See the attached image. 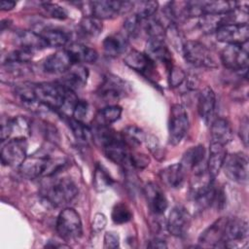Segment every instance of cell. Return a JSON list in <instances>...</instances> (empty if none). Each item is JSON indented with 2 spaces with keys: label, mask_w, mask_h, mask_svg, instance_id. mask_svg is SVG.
<instances>
[{
  "label": "cell",
  "mask_w": 249,
  "mask_h": 249,
  "mask_svg": "<svg viewBox=\"0 0 249 249\" xmlns=\"http://www.w3.org/2000/svg\"><path fill=\"white\" fill-rule=\"evenodd\" d=\"M50 158L51 156L48 153L41 151L26 157L18 167L19 173L27 179L45 177Z\"/></svg>",
  "instance_id": "cell-11"
},
{
  "label": "cell",
  "mask_w": 249,
  "mask_h": 249,
  "mask_svg": "<svg viewBox=\"0 0 249 249\" xmlns=\"http://www.w3.org/2000/svg\"><path fill=\"white\" fill-rule=\"evenodd\" d=\"M78 195L76 184L68 177L50 180L43 184L41 196L53 207H63L70 203Z\"/></svg>",
  "instance_id": "cell-1"
},
{
  "label": "cell",
  "mask_w": 249,
  "mask_h": 249,
  "mask_svg": "<svg viewBox=\"0 0 249 249\" xmlns=\"http://www.w3.org/2000/svg\"><path fill=\"white\" fill-rule=\"evenodd\" d=\"M34 90L39 104L54 110H60L69 91L60 83L36 84L34 85Z\"/></svg>",
  "instance_id": "cell-2"
},
{
  "label": "cell",
  "mask_w": 249,
  "mask_h": 249,
  "mask_svg": "<svg viewBox=\"0 0 249 249\" xmlns=\"http://www.w3.org/2000/svg\"><path fill=\"white\" fill-rule=\"evenodd\" d=\"M89 78V70L83 64H74L62 77L60 84L66 89L76 90L87 85Z\"/></svg>",
  "instance_id": "cell-21"
},
{
  "label": "cell",
  "mask_w": 249,
  "mask_h": 249,
  "mask_svg": "<svg viewBox=\"0 0 249 249\" xmlns=\"http://www.w3.org/2000/svg\"><path fill=\"white\" fill-rule=\"evenodd\" d=\"M91 16L98 19L114 18L122 14L129 12L134 3L129 1H93L89 3Z\"/></svg>",
  "instance_id": "cell-7"
},
{
  "label": "cell",
  "mask_w": 249,
  "mask_h": 249,
  "mask_svg": "<svg viewBox=\"0 0 249 249\" xmlns=\"http://www.w3.org/2000/svg\"><path fill=\"white\" fill-rule=\"evenodd\" d=\"M239 135L243 144L247 147L248 146V119L245 117L240 124L239 127Z\"/></svg>",
  "instance_id": "cell-50"
},
{
  "label": "cell",
  "mask_w": 249,
  "mask_h": 249,
  "mask_svg": "<svg viewBox=\"0 0 249 249\" xmlns=\"http://www.w3.org/2000/svg\"><path fill=\"white\" fill-rule=\"evenodd\" d=\"M70 129L72 130L73 135L80 142H88V140L92 136L91 129L88 127L83 122L77 121L73 118H70L68 121Z\"/></svg>",
  "instance_id": "cell-39"
},
{
  "label": "cell",
  "mask_w": 249,
  "mask_h": 249,
  "mask_svg": "<svg viewBox=\"0 0 249 249\" xmlns=\"http://www.w3.org/2000/svg\"><path fill=\"white\" fill-rule=\"evenodd\" d=\"M149 248H166L167 245L164 240L160 238H154L153 240L150 241V243L147 245Z\"/></svg>",
  "instance_id": "cell-51"
},
{
  "label": "cell",
  "mask_w": 249,
  "mask_h": 249,
  "mask_svg": "<svg viewBox=\"0 0 249 249\" xmlns=\"http://www.w3.org/2000/svg\"><path fill=\"white\" fill-rule=\"evenodd\" d=\"M248 42L242 45H228L221 53L224 66L230 70L247 72L248 66Z\"/></svg>",
  "instance_id": "cell-6"
},
{
  "label": "cell",
  "mask_w": 249,
  "mask_h": 249,
  "mask_svg": "<svg viewBox=\"0 0 249 249\" xmlns=\"http://www.w3.org/2000/svg\"><path fill=\"white\" fill-rule=\"evenodd\" d=\"M75 64L69 52L64 50H59L51 55H49L44 63L43 67L46 72L52 74L66 73Z\"/></svg>",
  "instance_id": "cell-18"
},
{
  "label": "cell",
  "mask_w": 249,
  "mask_h": 249,
  "mask_svg": "<svg viewBox=\"0 0 249 249\" xmlns=\"http://www.w3.org/2000/svg\"><path fill=\"white\" fill-rule=\"evenodd\" d=\"M191 215L183 206H175L170 211L166 227L168 231L174 236H183L187 233L191 226Z\"/></svg>",
  "instance_id": "cell-15"
},
{
  "label": "cell",
  "mask_w": 249,
  "mask_h": 249,
  "mask_svg": "<svg viewBox=\"0 0 249 249\" xmlns=\"http://www.w3.org/2000/svg\"><path fill=\"white\" fill-rule=\"evenodd\" d=\"M185 60L196 67L215 68L217 63L210 50L198 41H186L181 50Z\"/></svg>",
  "instance_id": "cell-4"
},
{
  "label": "cell",
  "mask_w": 249,
  "mask_h": 249,
  "mask_svg": "<svg viewBox=\"0 0 249 249\" xmlns=\"http://www.w3.org/2000/svg\"><path fill=\"white\" fill-rule=\"evenodd\" d=\"M248 224L242 219H229L225 228L223 246L238 248L247 244Z\"/></svg>",
  "instance_id": "cell-9"
},
{
  "label": "cell",
  "mask_w": 249,
  "mask_h": 249,
  "mask_svg": "<svg viewBox=\"0 0 249 249\" xmlns=\"http://www.w3.org/2000/svg\"><path fill=\"white\" fill-rule=\"evenodd\" d=\"M111 218L115 224L121 225L129 222L132 218V213L126 204L119 202L114 205L111 213Z\"/></svg>",
  "instance_id": "cell-40"
},
{
  "label": "cell",
  "mask_w": 249,
  "mask_h": 249,
  "mask_svg": "<svg viewBox=\"0 0 249 249\" xmlns=\"http://www.w3.org/2000/svg\"><path fill=\"white\" fill-rule=\"evenodd\" d=\"M213 180L214 178L211 177L206 166L195 169L194 175L190 181V196L192 198L197 200L203 196L214 185Z\"/></svg>",
  "instance_id": "cell-17"
},
{
  "label": "cell",
  "mask_w": 249,
  "mask_h": 249,
  "mask_svg": "<svg viewBox=\"0 0 249 249\" xmlns=\"http://www.w3.org/2000/svg\"><path fill=\"white\" fill-rule=\"evenodd\" d=\"M129 160H130L131 167L138 168V169H143L146 166H148L150 163L149 157L144 154H139V153L130 154Z\"/></svg>",
  "instance_id": "cell-46"
},
{
  "label": "cell",
  "mask_w": 249,
  "mask_h": 249,
  "mask_svg": "<svg viewBox=\"0 0 249 249\" xmlns=\"http://www.w3.org/2000/svg\"><path fill=\"white\" fill-rule=\"evenodd\" d=\"M219 42L228 45H242L248 42V23H230L218 28L215 32Z\"/></svg>",
  "instance_id": "cell-12"
},
{
  "label": "cell",
  "mask_w": 249,
  "mask_h": 249,
  "mask_svg": "<svg viewBox=\"0 0 249 249\" xmlns=\"http://www.w3.org/2000/svg\"><path fill=\"white\" fill-rule=\"evenodd\" d=\"M42 8L46 12L49 17H52L56 19H65L67 18V12L61 6L52 3V2H44L42 3Z\"/></svg>",
  "instance_id": "cell-43"
},
{
  "label": "cell",
  "mask_w": 249,
  "mask_h": 249,
  "mask_svg": "<svg viewBox=\"0 0 249 249\" xmlns=\"http://www.w3.org/2000/svg\"><path fill=\"white\" fill-rule=\"evenodd\" d=\"M102 149L104 151L105 156L114 163L122 165L126 170H129L132 168L129 160L130 153L128 151V147L125 145V143L123 140L121 133L119 137H117L116 139H114L113 141L105 145Z\"/></svg>",
  "instance_id": "cell-16"
},
{
  "label": "cell",
  "mask_w": 249,
  "mask_h": 249,
  "mask_svg": "<svg viewBox=\"0 0 249 249\" xmlns=\"http://www.w3.org/2000/svg\"><path fill=\"white\" fill-rule=\"evenodd\" d=\"M141 25H142V20L135 14L127 17L124 22V28L125 30L126 35L132 38H135L138 36Z\"/></svg>",
  "instance_id": "cell-42"
},
{
  "label": "cell",
  "mask_w": 249,
  "mask_h": 249,
  "mask_svg": "<svg viewBox=\"0 0 249 249\" xmlns=\"http://www.w3.org/2000/svg\"><path fill=\"white\" fill-rule=\"evenodd\" d=\"M127 86L120 77L108 74L97 89V95L105 101H116L125 96Z\"/></svg>",
  "instance_id": "cell-13"
},
{
  "label": "cell",
  "mask_w": 249,
  "mask_h": 249,
  "mask_svg": "<svg viewBox=\"0 0 249 249\" xmlns=\"http://www.w3.org/2000/svg\"><path fill=\"white\" fill-rule=\"evenodd\" d=\"M121 136L128 148H134L141 145V143L145 140L146 134L140 127L129 124L122 130Z\"/></svg>",
  "instance_id": "cell-35"
},
{
  "label": "cell",
  "mask_w": 249,
  "mask_h": 249,
  "mask_svg": "<svg viewBox=\"0 0 249 249\" xmlns=\"http://www.w3.org/2000/svg\"><path fill=\"white\" fill-rule=\"evenodd\" d=\"M120 246V236L115 231H107L104 234V248H118Z\"/></svg>",
  "instance_id": "cell-48"
},
{
  "label": "cell",
  "mask_w": 249,
  "mask_h": 249,
  "mask_svg": "<svg viewBox=\"0 0 249 249\" xmlns=\"http://www.w3.org/2000/svg\"><path fill=\"white\" fill-rule=\"evenodd\" d=\"M127 48V39L121 33H114L107 36L103 41L104 53L111 57L118 56L125 52Z\"/></svg>",
  "instance_id": "cell-30"
},
{
  "label": "cell",
  "mask_w": 249,
  "mask_h": 249,
  "mask_svg": "<svg viewBox=\"0 0 249 249\" xmlns=\"http://www.w3.org/2000/svg\"><path fill=\"white\" fill-rule=\"evenodd\" d=\"M158 7H159V4L156 1H143V2H140L138 7H137V11H136L135 15L141 20L148 19V18H153L155 16V14L158 11Z\"/></svg>",
  "instance_id": "cell-41"
},
{
  "label": "cell",
  "mask_w": 249,
  "mask_h": 249,
  "mask_svg": "<svg viewBox=\"0 0 249 249\" xmlns=\"http://www.w3.org/2000/svg\"><path fill=\"white\" fill-rule=\"evenodd\" d=\"M124 62L132 70L147 76L154 70V61L146 53L136 50H131L124 56Z\"/></svg>",
  "instance_id": "cell-24"
},
{
  "label": "cell",
  "mask_w": 249,
  "mask_h": 249,
  "mask_svg": "<svg viewBox=\"0 0 249 249\" xmlns=\"http://www.w3.org/2000/svg\"><path fill=\"white\" fill-rule=\"evenodd\" d=\"M112 183H113V179L109 175L107 170L102 165L96 164L94 173H93V179H92L93 188L97 192H104L105 190L111 187Z\"/></svg>",
  "instance_id": "cell-38"
},
{
  "label": "cell",
  "mask_w": 249,
  "mask_h": 249,
  "mask_svg": "<svg viewBox=\"0 0 249 249\" xmlns=\"http://www.w3.org/2000/svg\"><path fill=\"white\" fill-rule=\"evenodd\" d=\"M56 231L66 242L79 239L83 233L82 221L79 213L70 207L62 209L56 220Z\"/></svg>",
  "instance_id": "cell-3"
},
{
  "label": "cell",
  "mask_w": 249,
  "mask_h": 249,
  "mask_svg": "<svg viewBox=\"0 0 249 249\" xmlns=\"http://www.w3.org/2000/svg\"><path fill=\"white\" fill-rule=\"evenodd\" d=\"M186 79V73L177 66H172L169 69L168 85L171 88H177L183 84Z\"/></svg>",
  "instance_id": "cell-44"
},
{
  "label": "cell",
  "mask_w": 249,
  "mask_h": 249,
  "mask_svg": "<svg viewBox=\"0 0 249 249\" xmlns=\"http://www.w3.org/2000/svg\"><path fill=\"white\" fill-rule=\"evenodd\" d=\"M226 157H227V152H226L225 146L218 143L211 142L206 167H207V171L209 172L212 178H215L219 174L220 170L223 167Z\"/></svg>",
  "instance_id": "cell-26"
},
{
  "label": "cell",
  "mask_w": 249,
  "mask_h": 249,
  "mask_svg": "<svg viewBox=\"0 0 249 249\" xmlns=\"http://www.w3.org/2000/svg\"><path fill=\"white\" fill-rule=\"evenodd\" d=\"M107 224V219L106 216L102 213H97L94 215L92 223H91V228L94 231H101Z\"/></svg>",
  "instance_id": "cell-49"
},
{
  "label": "cell",
  "mask_w": 249,
  "mask_h": 249,
  "mask_svg": "<svg viewBox=\"0 0 249 249\" xmlns=\"http://www.w3.org/2000/svg\"><path fill=\"white\" fill-rule=\"evenodd\" d=\"M15 6H16V2L15 1L4 0V1H1V3H0V8H1L2 11H10Z\"/></svg>",
  "instance_id": "cell-52"
},
{
  "label": "cell",
  "mask_w": 249,
  "mask_h": 249,
  "mask_svg": "<svg viewBox=\"0 0 249 249\" xmlns=\"http://www.w3.org/2000/svg\"><path fill=\"white\" fill-rule=\"evenodd\" d=\"M17 40L20 48L30 51L32 53L48 47L47 43L45 42L41 34L30 30H23L18 32Z\"/></svg>",
  "instance_id": "cell-29"
},
{
  "label": "cell",
  "mask_w": 249,
  "mask_h": 249,
  "mask_svg": "<svg viewBox=\"0 0 249 249\" xmlns=\"http://www.w3.org/2000/svg\"><path fill=\"white\" fill-rule=\"evenodd\" d=\"M189 128V117L185 107L174 104L170 108L168 120V140L171 145H178Z\"/></svg>",
  "instance_id": "cell-5"
},
{
  "label": "cell",
  "mask_w": 249,
  "mask_h": 249,
  "mask_svg": "<svg viewBox=\"0 0 249 249\" xmlns=\"http://www.w3.org/2000/svg\"><path fill=\"white\" fill-rule=\"evenodd\" d=\"M229 179L239 184H246L248 181V159L242 153L227 155L223 167Z\"/></svg>",
  "instance_id": "cell-8"
},
{
  "label": "cell",
  "mask_w": 249,
  "mask_h": 249,
  "mask_svg": "<svg viewBox=\"0 0 249 249\" xmlns=\"http://www.w3.org/2000/svg\"><path fill=\"white\" fill-rule=\"evenodd\" d=\"M88 110H89L88 102L85 100H78V102L74 108L72 118L77 121L83 122V120L86 118V116L88 114Z\"/></svg>",
  "instance_id": "cell-47"
},
{
  "label": "cell",
  "mask_w": 249,
  "mask_h": 249,
  "mask_svg": "<svg viewBox=\"0 0 249 249\" xmlns=\"http://www.w3.org/2000/svg\"><path fill=\"white\" fill-rule=\"evenodd\" d=\"M146 54L154 62H161L169 69L172 67V56L170 51L162 40H148Z\"/></svg>",
  "instance_id": "cell-25"
},
{
  "label": "cell",
  "mask_w": 249,
  "mask_h": 249,
  "mask_svg": "<svg viewBox=\"0 0 249 249\" xmlns=\"http://www.w3.org/2000/svg\"><path fill=\"white\" fill-rule=\"evenodd\" d=\"M211 142L221 145L228 144L232 138V130L228 120L218 118L211 124Z\"/></svg>",
  "instance_id": "cell-27"
},
{
  "label": "cell",
  "mask_w": 249,
  "mask_h": 249,
  "mask_svg": "<svg viewBox=\"0 0 249 249\" xmlns=\"http://www.w3.org/2000/svg\"><path fill=\"white\" fill-rule=\"evenodd\" d=\"M205 160V148L203 145H197L196 147L190 148L183 155L181 164L188 169L195 170L203 166V162Z\"/></svg>",
  "instance_id": "cell-31"
},
{
  "label": "cell",
  "mask_w": 249,
  "mask_h": 249,
  "mask_svg": "<svg viewBox=\"0 0 249 249\" xmlns=\"http://www.w3.org/2000/svg\"><path fill=\"white\" fill-rule=\"evenodd\" d=\"M143 191L151 211L155 215L163 214L167 209L168 202L161 189L155 183H148Z\"/></svg>",
  "instance_id": "cell-20"
},
{
  "label": "cell",
  "mask_w": 249,
  "mask_h": 249,
  "mask_svg": "<svg viewBox=\"0 0 249 249\" xmlns=\"http://www.w3.org/2000/svg\"><path fill=\"white\" fill-rule=\"evenodd\" d=\"M40 34L48 47L52 48L64 47L69 41V33L61 28L49 27L44 29Z\"/></svg>",
  "instance_id": "cell-32"
},
{
  "label": "cell",
  "mask_w": 249,
  "mask_h": 249,
  "mask_svg": "<svg viewBox=\"0 0 249 249\" xmlns=\"http://www.w3.org/2000/svg\"><path fill=\"white\" fill-rule=\"evenodd\" d=\"M30 133V123L23 116H17L8 119L1 124V141H8L15 138H27Z\"/></svg>",
  "instance_id": "cell-14"
},
{
  "label": "cell",
  "mask_w": 249,
  "mask_h": 249,
  "mask_svg": "<svg viewBox=\"0 0 249 249\" xmlns=\"http://www.w3.org/2000/svg\"><path fill=\"white\" fill-rule=\"evenodd\" d=\"M122 108L118 105H109L95 115L93 120V125L96 126H109L121 118Z\"/></svg>",
  "instance_id": "cell-33"
},
{
  "label": "cell",
  "mask_w": 249,
  "mask_h": 249,
  "mask_svg": "<svg viewBox=\"0 0 249 249\" xmlns=\"http://www.w3.org/2000/svg\"><path fill=\"white\" fill-rule=\"evenodd\" d=\"M27 142L25 138L10 139L1 150L2 163L12 167H19L26 159Z\"/></svg>",
  "instance_id": "cell-10"
},
{
  "label": "cell",
  "mask_w": 249,
  "mask_h": 249,
  "mask_svg": "<svg viewBox=\"0 0 249 249\" xmlns=\"http://www.w3.org/2000/svg\"><path fill=\"white\" fill-rule=\"evenodd\" d=\"M144 141L146 142L148 149L154 155L155 158H157L158 160H161L163 158V151L160 147L159 139L155 135H152V134L146 135Z\"/></svg>",
  "instance_id": "cell-45"
},
{
  "label": "cell",
  "mask_w": 249,
  "mask_h": 249,
  "mask_svg": "<svg viewBox=\"0 0 249 249\" xmlns=\"http://www.w3.org/2000/svg\"><path fill=\"white\" fill-rule=\"evenodd\" d=\"M238 7L234 1H201L203 15H222L233 11Z\"/></svg>",
  "instance_id": "cell-34"
},
{
  "label": "cell",
  "mask_w": 249,
  "mask_h": 249,
  "mask_svg": "<svg viewBox=\"0 0 249 249\" xmlns=\"http://www.w3.org/2000/svg\"><path fill=\"white\" fill-rule=\"evenodd\" d=\"M79 27L84 35L88 37H96L101 33L103 25L100 19L92 16H86L80 20Z\"/></svg>",
  "instance_id": "cell-37"
},
{
  "label": "cell",
  "mask_w": 249,
  "mask_h": 249,
  "mask_svg": "<svg viewBox=\"0 0 249 249\" xmlns=\"http://www.w3.org/2000/svg\"><path fill=\"white\" fill-rule=\"evenodd\" d=\"M228 218L222 217L210 225L204 231L201 232L198 243L203 247H218L223 246L225 228Z\"/></svg>",
  "instance_id": "cell-19"
},
{
  "label": "cell",
  "mask_w": 249,
  "mask_h": 249,
  "mask_svg": "<svg viewBox=\"0 0 249 249\" xmlns=\"http://www.w3.org/2000/svg\"><path fill=\"white\" fill-rule=\"evenodd\" d=\"M216 107L215 92L210 87L201 89L197 98V111L205 124H208L214 115Z\"/></svg>",
  "instance_id": "cell-23"
},
{
  "label": "cell",
  "mask_w": 249,
  "mask_h": 249,
  "mask_svg": "<svg viewBox=\"0 0 249 249\" xmlns=\"http://www.w3.org/2000/svg\"><path fill=\"white\" fill-rule=\"evenodd\" d=\"M186 174V168L178 162L161 169L160 171V178L165 186L172 189H179L185 183Z\"/></svg>",
  "instance_id": "cell-22"
},
{
  "label": "cell",
  "mask_w": 249,
  "mask_h": 249,
  "mask_svg": "<svg viewBox=\"0 0 249 249\" xmlns=\"http://www.w3.org/2000/svg\"><path fill=\"white\" fill-rule=\"evenodd\" d=\"M143 28L148 35V40H162L165 37L166 29L164 28L161 21L157 18H150L142 20Z\"/></svg>",
  "instance_id": "cell-36"
},
{
  "label": "cell",
  "mask_w": 249,
  "mask_h": 249,
  "mask_svg": "<svg viewBox=\"0 0 249 249\" xmlns=\"http://www.w3.org/2000/svg\"><path fill=\"white\" fill-rule=\"evenodd\" d=\"M71 54L75 64L93 63L97 59V52L86 45L80 43H73L66 49Z\"/></svg>",
  "instance_id": "cell-28"
}]
</instances>
